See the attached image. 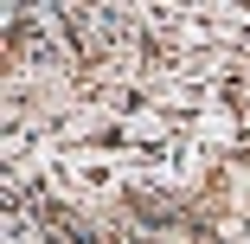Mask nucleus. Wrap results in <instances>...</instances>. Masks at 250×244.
<instances>
[]
</instances>
